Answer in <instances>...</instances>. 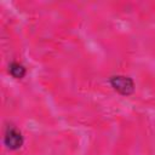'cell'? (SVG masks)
Segmentation results:
<instances>
[{
	"label": "cell",
	"mask_w": 155,
	"mask_h": 155,
	"mask_svg": "<svg viewBox=\"0 0 155 155\" xmlns=\"http://www.w3.org/2000/svg\"><path fill=\"white\" fill-rule=\"evenodd\" d=\"M2 142L4 145L11 150V151H16L19 150L23 144H24V136L21 132V130L13 125V124H7L5 126L4 130V137H2Z\"/></svg>",
	"instance_id": "cell-2"
},
{
	"label": "cell",
	"mask_w": 155,
	"mask_h": 155,
	"mask_svg": "<svg viewBox=\"0 0 155 155\" xmlns=\"http://www.w3.org/2000/svg\"><path fill=\"white\" fill-rule=\"evenodd\" d=\"M8 74L13 79L19 80V79H23L27 75V68L22 63L17 62V61H12L8 64Z\"/></svg>",
	"instance_id": "cell-3"
},
{
	"label": "cell",
	"mask_w": 155,
	"mask_h": 155,
	"mask_svg": "<svg viewBox=\"0 0 155 155\" xmlns=\"http://www.w3.org/2000/svg\"><path fill=\"white\" fill-rule=\"evenodd\" d=\"M109 85L113 87V90L119 93L120 96L128 97L134 93L136 91V85L132 78L124 75V74H115L109 78Z\"/></svg>",
	"instance_id": "cell-1"
}]
</instances>
